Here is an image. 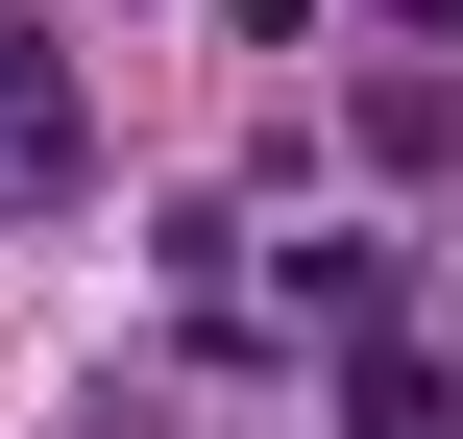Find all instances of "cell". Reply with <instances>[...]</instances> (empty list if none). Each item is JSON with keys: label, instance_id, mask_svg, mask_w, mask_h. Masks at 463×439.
<instances>
[{"label": "cell", "instance_id": "1", "mask_svg": "<svg viewBox=\"0 0 463 439\" xmlns=\"http://www.w3.org/2000/svg\"><path fill=\"white\" fill-rule=\"evenodd\" d=\"M0 196H73V73H49L24 0H0Z\"/></svg>", "mask_w": 463, "mask_h": 439}, {"label": "cell", "instance_id": "2", "mask_svg": "<svg viewBox=\"0 0 463 439\" xmlns=\"http://www.w3.org/2000/svg\"><path fill=\"white\" fill-rule=\"evenodd\" d=\"M342 439H463V367H415V342H366V367H342Z\"/></svg>", "mask_w": 463, "mask_h": 439}]
</instances>
